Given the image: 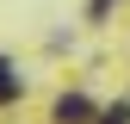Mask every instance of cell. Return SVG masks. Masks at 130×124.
Returning <instances> with one entry per match:
<instances>
[{"instance_id":"obj_3","label":"cell","mask_w":130,"mask_h":124,"mask_svg":"<svg viewBox=\"0 0 130 124\" xmlns=\"http://www.w3.org/2000/svg\"><path fill=\"white\" fill-rule=\"evenodd\" d=\"M99 124H130V105H111V112H105Z\"/></svg>"},{"instance_id":"obj_1","label":"cell","mask_w":130,"mask_h":124,"mask_svg":"<svg viewBox=\"0 0 130 124\" xmlns=\"http://www.w3.org/2000/svg\"><path fill=\"white\" fill-rule=\"evenodd\" d=\"M87 118H93V105L80 99V93H62L56 99V124H87Z\"/></svg>"},{"instance_id":"obj_2","label":"cell","mask_w":130,"mask_h":124,"mask_svg":"<svg viewBox=\"0 0 130 124\" xmlns=\"http://www.w3.org/2000/svg\"><path fill=\"white\" fill-rule=\"evenodd\" d=\"M12 93H19V74H12L6 62H0V99H12Z\"/></svg>"}]
</instances>
